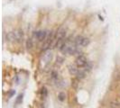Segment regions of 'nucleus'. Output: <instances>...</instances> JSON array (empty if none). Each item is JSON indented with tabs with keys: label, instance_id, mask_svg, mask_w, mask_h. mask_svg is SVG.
I'll return each mask as SVG.
<instances>
[{
	"label": "nucleus",
	"instance_id": "nucleus-1",
	"mask_svg": "<svg viewBox=\"0 0 120 108\" xmlns=\"http://www.w3.org/2000/svg\"><path fill=\"white\" fill-rule=\"evenodd\" d=\"M8 42H20L24 40V32L22 30L9 32L6 36Z\"/></svg>",
	"mask_w": 120,
	"mask_h": 108
},
{
	"label": "nucleus",
	"instance_id": "nucleus-2",
	"mask_svg": "<svg viewBox=\"0 0 120 108\" xmlns=\"http://www.w3.org/2000/svg\"><path fill=\"white\" fill-rule=\"evenodd\" d=\"M52 53L51 51V50H44L43 53H42V57H41V64H42L43 68L46 67L50 63V61L52 60Z\"/></svg>",
	"mask_w": 120,
	"mask_h": 108
},
{
	"label": "nucleus",
	"instance_id": "nucleus-3",
	"mask_svg": "<svg viewBox=\"0 0 120 108\" xmlns=\"http://www.w3.org/2000/svg\"><path fill=\"white\" fill-rule=\"evenodd\" d=\"M47 36H48V32L45 30L37 31V32H34V37L39 42H45Z\"/></svg>",
	"mask_w": 120,
	"mask_h": 108
},
{
	"label": "nucleus",
	"instance_id": "nucleus-4",
	"mask_svg": "<svg viewBox=\"0 0 120 108\" xmlns=\"http://www.w3.org/2000/svg\"><path fill=\"white\" fill-rule=\"evenodd\" d=\"M65 35H66V30L63 29V28H60L57 31V32H55V41H56V42L64 40Z\"/></svg>",
	"mask_w": 120,
	"mask_h": 108
},
{
	"label": "nucleus",
	"instance_id": "nucleus-5",
	"mask_svg": "<svg viewBox=\"0 0 120 108\" xmlns=\"http://www.w3.org/2000/svg\"><path fill=\"white\" fill-rule=\"evenodd\" d=\"M89 61L87 60L86 57L84 55H81V56H79L76 58V60H75V65H77L79 68H83V67L88 63Z\"/></svg>",
	"mask_w": 120,
	"mask_h": 108
},
{
	"label": "nucleus",
	"instance_id": "nucleus-6",
	"mask_svg": "<svg viewBox=\"0 0 120 108\" xmlns=\"http://www.w3.org/2000/svg\"><path fill=\"white\" fill-rule=\"evenodd\" d=\"M79 69V67L77 65L71 64V65H69V67H68V71L70 73V75H71V76H76L78 74Z\"/></svg>",
	"mask_w": 120,
	"mask_h": 108
},
{
	"label": "nucleus",
	"instance_id": "nucleus-7",
	"mask_svg": "<svg viewBox=\"0 0 120 108\" xmlns=\"http://www.w3.org/2000/svg\"><path fill=\"white\" fill-rule=\"evenodd\" d=\"M108 106L109 108H120V101L117 99H114L109 102Z\"/></svg>",
	"mask_w": 120,
	"mask_h": 108
},
{
	"label": "nucleus",
	"instance_id": "nucleus-8",
	"mask_svg": "<svg viewBox=\"0 0 120 108\" xmlns=\"http://www.w3.org/2000/svg\"><path fill=\"white\" fill-rule=\"evenodd\" d=\"M83 39H84L83 36L78 35L74 38L73 42H74V43H75L77 46H81V45H82V42H83Z\"/></svg>",
	"mask_w": 120,
	"mask_h": 108
},
{
	"label": "nucleus",
	"instance_id": "nucleus-9",
	"mask_svg": "<svg viewBox=\"0 0 120 108\" xmlns=\"http://www.w3.org/2000/svg\"><path fill=\"white\" fill-rule=\"evenodd\" d=\"M85 77H86V72H85L82 68H79L78 74L76 75V78H77L78 80H80V79L85 78Z\"/></svg>",
	"mask_w": 120,
	"mask_h": 108
},
{
	"label": "nucleus",
	"instance_id": "nucleus-10",
	"mask_svg": "<svg viewBox=\"0 0 120 108\" xmlns=\"http://www.w3.org/2000/svg\"><path fill=\"white\" fill-rule=\"evenodd\" d=\"M41 96H42V99H44L48 96V90L45 86L42 87V89H41Z\"/></svg>",
	"mask_w": 120,
	"mask_h": 108
},
{
	"label": "nucleus",
	"instance_id": "nucleus-11",
	"mask_svg": "<svg viewBox=\"0 0 120 108\" xmlns=\"http://www.w3.org/2000/svg\"><path fill=\"white\" fill-rule=\"evenodd\" d=\"M58 99L60 100V102L65 101V99H66V95H65V93H64V92L59 93V95H58Z\"/></svg>",
	"mask_w": 120,
	"mask_h": 108
},
{
	"label": "nucleus",
	"instance_id": "nucleus-12",
	"mask_svg": "<svg viewBox=\"0 0 120 108\" xmlns=\"http://www.w3.org/2000/svg\"><path fill=\"white\" fill-rule=\"evenodd\" d=\"M91 68H92L91 64H90V62H88V63H87V64H86V65H85V66L83 67V68H82V69H83V70H84V71L86 72V73H87V72L90 71Z\"/></svg>",
	"mask_w": 120,
	"mask_h": 108
},
{
	"label": "nucleus",
	"instance_id": "nucleus-13",
	"mask_svg": "<svg viewBox=\"0 0 120 108\" xmlns=\"http://www.w3.org/2000/svg\"><path fill=\"white\" fill-rule=\"evenodd\" d=\"M23 98H24V95L23 94H20V95H18V96L16 97V99H15V104H22L23 102Z\"/></svg>",
	"mask_w": 120,
	"mask_h": 108
},
{
	"label": "nucleus",
	"instance_id": "nucleus-14",
	"mask_svg": "<svg viewBox=\"0 0 120 108\" xmlns=\"http://www.w3.org/2000/svg\"><path fill=\"white\" fill-rule=\"evenodd\" d=\"M90 39L89 38H87V37H84V39H83V42H82V47H86V46H88L89 44H90Z\"/></svg>",
	"mask_w": 120,
	"mask_h": 108
},
{
	"label": "nucleus",
	"instance_id": "nucleus-15",
	"mask_svg": "<svg viewBox=\"0 0 120 108\" xmlns=\"http://www.w3.org/2000/svg\"><path fill=\"white\" fill-rule=\"evenodd\" d=\"M32 47H33V41H32V39H28L26 41V48L31 49Z\"/></svg>",
	"mask_w": 120,
	"mask_h": 108
},
{
	"label": "nucleus",
	"instance_id": "nucleus-16",
	"mask_svg": "<svg viewBox=\"0 0 120 108\" xmlns=\"http://www.w3.org/2000/svg\"><path fill=\"white\" fill-rule=\"evenodd\" d=\"M15 90H11V91L8 93V97L11 98V97H13V96H15Z\"/></svg>",
	"mask_w": 120,
	"mask_h": 108
},
{
	"label": "nucleus",
	"instance_id": "nucleus-17",
	"mask_svg": "<svg viewBox=\"0 0 120 108\" xmlns=\"http://www.w3.org/2000/svg\"><path fill=\"white\" fill-rule=\"evenodd\" d=\"M58 61H59V63L61 64L62 61H63V59H61V58H60V57H58V58H57V62H58Z\"/></svg>",
	"mask_w": 120,
	"mask_h": 108
}]
</instances>
